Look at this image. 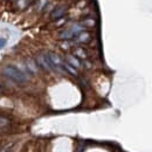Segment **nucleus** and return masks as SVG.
Segmentation results:
<instances>
[{
	"instance_id": "1",
	"label": "nucleus",
	"mask_w": 152,
	"mask_h": 152,
	"mask_svg": "<svg viewBox=\"0 0 152 152\" xmlns=\"http://www.w3.org/2000/svg\"><path fill=\"white\" fill-rule=\"evenodd\" d=\"M2 73L4 75L7 76L8 78H11L12 81L19 83V84H23L28 81V77L25 73H22L20 69H18L17 67H13V66H7L2 69Z\"/></svg>"
},
{
	"instance_id": "5",
	"label": "nucleus",
	"mask_w": 152,
	"mask_h": 152,
	"mask_svg": "<svg viewBox=\"0 0 152 152\" xmlns=\"http://www.w3.org/2000/svg\"><path fill=\"white\" fill-rule=\"evenodd\" d=\"M66 12H67V7L66 6H57L56 8L52 12V14H50V18L53 20H58L61 19L64 14H66Z\"/></svg>"
},
{
	"instance_id": "9",
	"label": "nucleus",
	"mask_w": 152,
	"mask_h": 152,
	"mask_svg": "<svg viewBox=\"0 0 152 152\" xmlns=\"http://www.w3.org/2000/svg\"><path fill=\"white\" fill-rule=\"evenodd\" d=\"M63 68H64V70H67L68 73H70L72 75H74V76H76L77 75V72H76V69L73 67V66H70L69 63H63Z\"/></svg>"
},
{
	"instance_id": "10",
	"label": "nucleus",
	"mask_w": 152,
	"mask_h": 152,
	"mask_svg": "<svg viewBox=\"0 0 152 152\" xmlns=\"http://www.w3.org/2000/svg\"><path fill=\"white\" fill-rule=\"evenodd\" d=\"M75 55L77 57H80V58H86L87 57V53H86V50L83 48H77L75 50Z\"/></svg>"
},
{
	"instance_id": "13",
	"label": "nucleus",
	"mask_w": 152,
	"mask_h": 152,
	"mask_svg": "<svg viewBox=\"0 0 152 152\" xmlns=\"http://www.w3.org/2000/svg\"><path fill=\"white\" fill-rule=\"evenodd\" d=\"M1 91H2V90H1V88H0V94H1Z\"/></svg>"
},
{
	"instance_id": "3",
	"label": "nucleus",
	"mask_w": 152,
	"mask_h": 152,
	"mask_svg": "<svg viewBox=\"0 0 152 152\" xmlns=\"http://www.w3.org/2000/svg\"><path fill=\"white\" fill-rule=\"evenodd\" d=\"M82 29H83V27H81V26H78V25H75V26H73L72 28H69V29H67V31H63V32H61V34H60V38L64 39V40L74 39L76 35L80 33V32H82Z\"/></svg>"
},
{
	"instance_id": "2",
	"label": "nucleus",
	"mask_w": 152,
	"mask_h": 152,
	"mask_svg": "<svg viewBox=\"0 0 152 152\" xmlns=\"http://www.w3.org/2000/svg\"><path fill=\"white\" fill-rule=\"evenodd\" d=\"M47 56H48L52 69H55V70H58V72H64V68H63V63L64 62H63V60L61 58L60 55H57L56 53H48Z\"/></svg>"
},
{
	"instance_id": "12",
	"label": "nucleus",
	"mask_w": 152,
	"mask_h": 152,
	"mask_svg": "<svg viewBox=\"0 0 152 152\" xmlns=\"http://www.w3.org/2000/svg\"><path fill=\"white\" fill-rule=\"evenodd\" d=\"M5 45H6V40H5V39H0V49L4 48Z\"/></svg>"
},
{
	"instance_id": "8",
	"label": "nucleus",
	"mask_w": 152,
	"mask_h": 152,
	"mask_svg": "<svg viewBox=\"0 0 152 152\" xmlns=\"http://www.w3.org/2000/svg\"><path fill=\"white\" fill-rule=\"evenodd\" d=\"M67 60H68V63L70 64V66H73L74 68H78L80 66H81V63H80V61L75 58L74 56H68L67 57Z\"/></svg>"
},
{
	"instance_id": "4",
	"label": "nucleus",
	"mask_w": 152,
	"mask_h": 152,
	"mask_svg": "<svg viewBox=\"0 0 152 152\" xmlns=\"http://www.w3.org/2000/svg\"><path fill=\"white\" fill-rule=\"evenodd\" d=\"M37 63L41 68H43L45 70H52V67H50L47 54H39L38 57H37Z\"/></svg>"
},
{
	"instance_id": "6",
	"label": "nucleus",
	"mask_w": 152,
	"mask_h": 152,
	"mask_svg": "<svg viewBox=\"0 0 152 152\" xmlns=\"http://www.w3.org/2000/svg\"><path fill=\"white\" fill-rule=\"evenodd\" d=\"M75 38H76V41H77V42L83 43V42H88V41L90 40V34L87 33V32H80Z\"/></svg>"
},
{
	"instance_id": "7",
	"label": "nucleus",
	"mask_w": 152,
	"mask_h": 152,
	"mask_svg": "<svg viewBox=\"0 0 152 152\" xmlns=\"http://www.w3.org/2000/svg\"><path fill=\"white\" fill-rule=\"evenodd\" d=\"M26 67L28 68V70L31 73H37V63L33 61V60H28L26 62Z\"/></svg>"
},
{
	"instance_id": "11",
	"label": "nucleus",
	"mask_w": 152,
	"mask_h": 152,
	"mask_svg": "<svg viewBox=\"0 0 152 152\" xmlns=\"http://www.w3.org/2000/svg\"><path fill=\"white\" fill-rule=\"evenodd\" d=\"M10 124V121L5 117H0V126H5V125H8Z\"/></svg>"
}]
</instances>
